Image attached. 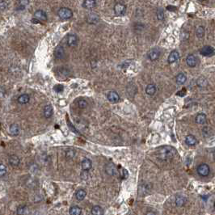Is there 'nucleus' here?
Here are the masks:
<instances>
[{
  "mask_svg": "<svg viewBox=\"0 0 215 215\" xmlns=\"http://www.w3.org/2000/svg\"><path fill=\"white\" fill-rule=\"evenodd\" d=\"M176 155V150L171 146H161L156 151V155L162 161H170Z\"/></svg>",
  "mask_w": 215,
  "mask_h": 215,
  "instance_id": "nucleus-1",
  "label": "nucleus"
},
{
  "mask_svg": "<svg viewBox=\"0 0 215 215\" xmlns=\"http://www.w3.org/2000/svg\"><path fill=\"white\" fill-rule=\"evenodd\" d=\"M58 16L62 20H69L73 16L72 11L68 8H62L58 10Z\"/></svg>",
  "mask_w": 215,
  "mask_h": 215,
  "instance_id": "nucleus-2",
  "label": "nucleus"
},
{
  "mask_svg": "<svg viewBox=\"0 0 215 215\" xmlns=\"http://www.w3.org/2000/svg\"><path fill=\"white\" fill-rule=\"evenodd\" d=\"M197 171L198 175H200L201 176H203V177H205V176H207L210 174V168L209 165L206 164V163H201L197 167Z\"/></svg>",
  "mask_w": 215,
  "mask_h": 215,
  "instance_id": "nucleus-3",
  "label": "nucleus"
},
{
  "mask_svg": "<svg viewBox=\"0 0 215 215\" xmlns=\"http://www.w3.org/2000/svg\"><path fill=\"white\" fill-rule=\"evenodd\" d=\"M126 11V6L121 3H117L114 6V12L118 16H124Z\"/></svg>",
  "mask_w": 215,
  "mask_h": 215,
  "instance_id": "nucleus-4",
  "label": "nucleus"
},
{
  "mask_svg": "<svg viewBox=\"0 0 215 215\" xmlns=\"http://www.w3.org/2000/svg\"><path fill=\"white\" fill-rule=\"evenodd\" d=\"M186 63L189 67H195L198 63V59L194 54H189L186 57Z\"/></svg>",
  "mask_w": 215,
  "mask_h": 215,
  "instance_id": "nucleus-5",
  "label": "nucleus"
},
{
  "mask_svg": "<svg viewBox=\"0 0 215 215\" xmlns=\"http://www.w3.org/2000/svg\"><path fill=\"white\" fill-rule=\"evenodd\" d=\"M201 54L203 55V56H205V57H210V56H213V55L215 54V50L213 48L212 46H204L201 49Z\"/></svg>",
  "mask_w": 215,
  "mask_h": 215,
  "instance_id": "nucleus-6",
  "label": "nucleus"
},
{
  "mask_svg": "<svg viewBox=\"0 0 215 215\" xmlns=\"http://www.w3.org/2000/svg\"><path fill=\"white\" fill-rule=\"evenodd\" d=\"M160 56V51L158 49H151L148 52L147 57L150 61H156Z\"/></svg>",
  "mask_w": 215,
  "mask_h": 215,
  "instance_id": "nucleus-7",
  "label": "nucleus"
},
{
  "mask_svg": "<svg viewBox=\"0 0 215 215\" xmlns=\"http://www.w3.org/2000/svg\"><path fill=\"white\" fill-rule=\"evenodd\" d=\"M107 98L112 104H116V103H117L120 100V96L118 95L117 92L114 91H109L108 95H107Z\"/></svg>",
  "mask_w": 215,
  "mask_h": 215,
  "instance_id": "nucleus-8",
  "label": "nucleus"
},
{
  "mask_svg": "<svg viewBox=\"0 0 215 215\" xmlns=\"http://www.w3.org/2000/svg\"><path fill=\"white\" fill-rule=\"evenodd\" d=\"M180 58V54L177 50H173L170 53L168 57H167V62L169 64H172L176 61H178Z\"/></svg>",
  "mask_w": 215,
  "mask_h": 215,
  "instance_id": "nucleus-9",
  "label": "nucleus"
},
{
  "mask_svg": "<svg viewBox=\"0 0 215 215\" xmlns=\"http://www.w3.org/2000/svg\"><path fill=\"white\" fill-rule=\"evenodd\" d=\"M54 56L57 59H63L65 57V49L61 45L56 47L54 50Z\"/></svg>",
  "mask_w": 215,
  "mask_h": 215,
  "instance_id": "nucleus-10",
  "label": "nucleus"
},
{
  "mask_svg": "<svg viewBox=\"0 0 215 215\" xmlns=\"http://www.w3.org/2000/svg\"><path fill=\"white\" fill-rule=\"evenodd\" d=\"M78 42V37L75 34H70L68 36L67 45L70 47L77 46Z\"/></svg>",
  "mask_w": 215,
  "mask_h": 215,
  "instance_id": "nucleus-11",
  "label": "nucleus"
},
{
  "mask_svg": "<svg viewBox=\"0 0 215 215\" xmlns=\"http://www.w3.org/2000/svg\"><path fill=\"white\" fill-rule=\"evenodd\" d=\"M34 17L36 20H37L38 21H46L47 20V15L46 13L44 11L42 10H37L34 13Z\"/></svg>",
  "mask_w": 215,
  "mask_h": 215,
  "instance_id": "nucleus-12",
  "label": "nucleus"
},
{
  "mask_svg": "<svg viewBox=\"0 0 215 215\" xmlns=\"http://www.w3.org/2000/svg\"><path fill=\"white\" fill-rule=\"evenodd\" d=\"M91 167H92V162L91 159L88 158H83L82 161V169L83 171H88L89 170H91Z\"/></svg>",
  "mask_w": 215,
  "mask_h": 215,
  "instance_id": "nucleus-13",
  "label": "nucleus"
},
{
  "mask_svg": "<svg viewBox=\"0 0 215 215\" xmlns=\"http://www.w3.org/2000/svg\"><path fill=\"white\" fill-rule=\"evenodd\" d=\"M185 143L188 146H195L197 143V137H195L194 135H188L185 137Z\"/></svg>",
  "mask_w": 215,
  "mask_h": 215,
  "instance_id": "nucleus-14",
  "label": "nucleus"
},
{
  "mask_svg": "<svg viewBox=\"0 0 215 215\" xmlns=\"http://www.w3.org/2000/svg\"><path fill=\"white\" fill-rule=\"evenodd\" d=\"M99 20H100V18L99 16L95 13H91L89 14L87 17V21L88 23H91V24H95V23H98Z\"/></svg>",
  "mask_w": 215,
  "mask_h": 215,
  "instance_id": "nucleus-15",
  "label": "nucleus"
},
{
  "mask_svg": "<svg viewBox=\"0 0 215 215\" xmlns=\"http://www.w3.org/2000/svg\"><path fill=\"white\" fill-rule=\"evenodd\" d=\"M54 113V109L52 105L48 104L44 108V116L45 118H50Z\"/></svg>",
  "mask_w": 215,
  "mask_h": 215,
  "instance_id": "nucleus-16",
  "label": "nucleus"
},
{
  "mask_svg": "<svg viewBox=\"0 0 215 215\" xmlns=\"http://www.w3.org/2000/svg\"><path fill=\"white\" fill-rule=\"evenodd\" d=\"M8 161H9V163H10L11 166H18L19 164L20 163V159L19 158L18 156L16 155H11L8 158Z\"/></svg>",
  "mask_w": 215,
  "mask_h": 215,
  "instance_id": "nucleus-17",
  "label": "nucleus"
},
{
  "mask_svg": "<svg viewBox=\"0 0 215 215\" xmlns=\"http://www.w3.org/2000/svg\"><path fill=\"white\" fill-rule=\"evenodd\" d=\"M156 90L157 89H156L155 85L150 83V84H148L146 88V93L147 94L148 96H154L156 93Z\"/></svg>",
  "mask_w": 215,
  "mask_h": 215,
  "instance_id": "nucleus-18",
  "label": "nucleus"
},
{
  "mask_svg": "<svg viewBox=\"0 0 215 215\" xmlns=\"http://www.w3.org/2000/svg\"><path fill=\"white\" fill-rule=\"evenodd\" d=\"M20 126L17 124H12L9 128V132L12 136H17L20 134Z\"/></svg>",
  "mask_w": 215,
  "mask_h": 215,
  "instance_id": "nucleus-19",
  "label": "nucleus"
},
{
  "mask_svg": "<svg viewBox=\"0 0 215 215\" xmlns=\"http://www.w3.org/2000/svg\"><path fill=\"white\" fill-rule=\"evenodd\" d=\"M187 202V198L184 196H177L176 197V205L178 206V207H181V206H184Z\"/></svg>",
  "mask_w": 215,
  "mask_h": 215,
  "instance_id": "nucleus-20",
  "label": "nucleus"
},
{
  "mask_svg": "<svg viewBox=\"0 0 215 215\" xmlns=\"http://www.w3.org/2000/svg\"><path fill=\"white\" fill-rule=\"evenodd\" d=\"M207 121V117L205 113H199L196 117V122L199 124H204Z\"/></svg>",
  "mask_w": 215,
  "mask_h": 215,
  "instance_id": "nucleus-21",
  "label": "nucleus"
},
{
  "mask_svg": "<svg viewBox=\"0 0 215 215\" xmlns=\"http://www.w3.org/2000/svg\"><path fill=\"white\" fill-rule=\"evenodd\" d=\"M176 83H178V84H180V85L184 84V83L187 81L186 75L184 74V73H180V74H178V75H176Z\"/></svg>",
  "mask_w": 215,
  "mask_h": 215,
  "instance_id": "nucleus-22",
  "label": "nucleus"
},
{
  "mask_svg": "<svg viewBox=\"0 0 215 215\" xmlns=\"http://www.w3.org/2000/svg\"><path fill=\"white\" fill-rule=\"evenodd\" d=\"M83 6L86 9H92L96 6V0H84Z\"/></svg>",
  "mask_w": 215,
  "mask_h": 215,
  "instance_id": "nucleus-23",
  "label": "nucleus"
},
{
  "mask_svg": "<svg viewBox=\"0 0 215 215\" xmlns=\"http://www.w3.org/2000/svg\"><path fill=\"white\" fill-rule=\"evenodd\" d=\"M29 100H30V96L28 94H22L18 98V103L20 104H28Z\"/></svg>",
  "mask_w": 215,
  "mask_h": 215,
  "instance_id": "nucleus-24",
  "label": "nucleus"
},
{
  "mask_svg": "<svg viewBox=\"0 0 215 215\" xmlns=\"http://www.w3.org/2000/svg\"><path fill=\"white\" fill-rule=\"evenodd\" d=\"M87 196V192L84 189H78L77 192H75V197L78 201H83Z\"/></svg>",
  "mask_w": 215,
  "mask_h": 215,
  "instance_id": "nucleus-25",
  "label": "nucleus"
},
{
  "mask_svg": "<svg viewBox=\"0 0 215 215\" xmlns=\"http://www.w3.org/2000/svg\"><path fill=\"white\" fill-rule=\"evenodd\" d=\"M17 214L18 215H29V208L25 206V205H20L17 208Z\"/></svg>",
  "mask_w": 215,
  "mask_h": 215,
  "instance_id": "nucleus-26",
  "label": "nucleus"
},
{
  "mask_svg": "<svg viewBox=\"0 0 215 215\" xmlns=\"http://www.w3.org/2000/svg\"><path fill=\"white\" fill-rule=\"evenodd\" d=\"M92 215H104V210L100 205H95L91 209Z\"/></svg>",
  "mask_w": 215,
  "mask_h": 215,
  "instance_id": "nucleus-27",
  "label": "nucleus"
},
{
  "mask_svg": "<svg viewBox=\"0 0 215 215\" xmlns=\"http://www.w3.org/2000/svg\"><path fill=\"white\" fill-rule=\"evenodd\" d=\"M69 213H70V215H81L82 209L77 206V205H75V206L70 207V210H69Z\"/></svg>",
  "mask_w": 215,
  "mask_h": 215,
  "instance_id": "nucleus-28",
  "label": "nucleus"
},
{
  "mask_svg": "<svg viewBox=\"0 0 215 215\" xmlns=\"http://www.w3.org/2000/svg\"><path fill=\"white\" fill-rule=\"evenodd\" d=\"M197 85L199 88H205L208 85V81L205 77H200L197 80Z\"/></svg>",
  "mask_w": 215,
  "mask_h": 215,
  "instance_id": "nucleus-29",
  "label": "nucleus"
},
{
  "mask_svg": "<svg viewBox=\"0 0 215 215\" xmlns=\"http://www.w3.org/2000/svg\"><path fill=\"white\" fill-rule=\"evenodd\" d=\"M106 171L107 173L109 174V175H115L116 173V168L113 164L112 163H109L106 166Z\"/></svg>",
  "mask_w": 215,
  "mask_h": 215,
  "instance_id": "nucleus-30",
  "label": "nucleus"
},
{
  "mask_svg": "<svg viewBox=\"0 0 215 215\" xmlns=\"http://www.w3.org/2000/svg\"><path fill=\"white\" fill-rule=\"evenodd\" d=\"M29 0H18V10H23L29 4Z\"/></svg>",
  "mask_w": 215,
  "mask_h": 215,
  "instance_id": "nucleus-31",
  "label": "nucleus"
},
{
  "mask_svg": "<svg viewBox=\"0 0 215 215\" xmlns=\"http://www.w3.org/2000/svg\"><path fill=\"white\" fill-rule=\"evenodd\" d=\"M196 35L197 37L199 38H202L203 36H205V29L203 27L200 26L196 29Z\"/></svg>",
  "mask_w": 215,
  "mask_h": 215,
  "instance_id": "nucleus-32",
  "label": "nucleus"
},
{
  "mask_svg": "<svg viewBox=\"0 0 215 215\" xmlns=\"http://www.w3.org/2000/svg\"><path fill=\"white\" fill-rule=\"evenodd\" d=\"M88 103L85 100H79L78 101V106L79 109H86V108L88 107Z\"/></svg>",
  "mask_w": 215,
  "mask_h": 215,
  "instance_id": "nucleus-33",
  "label": "nucleus"
},
{
  "mask_svg": "<svg viewBox=\"0 0 215 215\" xmlns=\"http://www.w3.org/2000/svg\"><path fill=\"white\" fill-rule=\"evenodd\" d=\"M6 173H7V167L5 165L0 163V177L5 176Z\"/></svg>",
  "mask_w": 215,
  "mask_h": 215,
  "instance_id": "nucleus-34",
  "label": "nucleus"
},
{
  "mask_svg": "<svg viewBox=\"0 0 215 215\" xmlns=\"http://www.w3.org/2000/svg\"><path fill=\"white\" fill-rule=\"evenodd\" d=\"M8 3L5 0H0V11H4L8 8Z\"/></svg>",
  "mask_w": 215,
  "mask_h": 215,
  "instance_id": "nucleus-35",
  "label": "nucleus"
},
{
  "mask_svg": "<svg viewBox=\"0 0 215 215\" xmlns=\"http://www.w3.org/2000/svg\"><path fill=\"white\" fill-rule=\"evenodd\" d=\"M157 18L159 20H164V12L162 10H158L157 11V13H156Z\"/></svg>",
  "mask_w": 215,
  "mask_h": 215,
  "instance_id": "nucleus-36",
  "label": "nucleus"
},
{
  "mask_svg": "<svg viewBox=\"0 0 215 215\" xmlns=\"http://www.w3.org/2000/svg\"><path fill=\"white\" fill-rule=\"evenodd\" d=\"M54 90L56 92H62V91L64 90V87H63L62 85H60V84H58V85L55 86Z\"/></svg>",
  "mask_w": 215,
  "mask_h": 215,
  "instance_id": "nucleus-37",
  "label": "nucleus"
},
{
  "mask_svg": "<svg viewBox=\"0 0 215 215\" xmlns=\"http://www.w3.org/2000/svg\"><path fill=\"white\" fill-rule=\"evenodd\" d=\"M146 215H156L155 213L153 212V211H148L146 213Z\"/></svg>",
  "mask_w": 215,
  "mask_h": 215,
  "instance_id": "nucleus-38",
  "label": "nucleus"
},
{
  "mask_svg": "<svg viewBox=\"0 0 215 215\" xmlns=\"http://www.w3.org/2000/svg\"><path fill=\"white\" fill-rule=\"evenodd\" d=\"M213 207H214V210H215V201H214V203H213Z\"/></svg>",
  "mask_w": 215,
  "mask_h": 215,
  "instance_id": "nucleus-39",
  "label": "nucleus"
},
{
  "mask_svg": "<svg viewBox=\"0 0 215 215\" xmlns=\"http://www.w3.org/2000/svg\"><path fill=\"white\" fill-rule=\"evenodd\" d=\"M201 1H204V0H201Z\"/></svg>",
  "mask_w": 215,
  "mask_h": 215,
  "instance_id": "nucleus-40",
  "label": "nucleus"
}]
</instances>
